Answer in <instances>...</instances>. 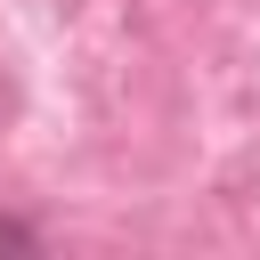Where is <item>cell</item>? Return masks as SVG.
<instances>
[{
  "label": "cell",
  "mask_w": 260,
  "mask_h": 260,
  "mask_svg": "<svg viewBox=\"0 0 260 260\" xmlns=\"http://www.w3.org/2000/svg\"><path fill=\"white\" fill-rule=\"evenodd\" d=\"M24 244H32V228L24 219H0V252H24Z\"/></svg>",
  "instance_id": "obj_1"
}]
</instances>
